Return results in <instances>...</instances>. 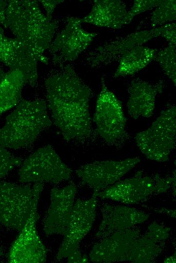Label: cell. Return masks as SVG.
<instances>
[{"instance_id":"obj_15","label":"cell","mask_w":176,"mask_h":263,"mask_svg":"<svg viewBox=\"0 0 176 263\" xmlns=\"http://www.w3.org/2000/svg\"><path fill=\"white\" fill-rule=\"evenodd\" d=\"M76 192L73 183L51 190L50 204L43 221L46 236L64 235L70 221Z\"/></svg>"},{"instance_id":"obj_27","label":"cell","mask_w":176,"mask_h":263,"mask_svg":"<svg viewBox=\"0 0 176 263\" xmlns=\"http://www.w3.org/2000/svg\"><path fill=\"white\" fill-rule=\"evenodd\" d=\"M159 36L164 38L168 45L176 46V24L175 23H167L157 27Z\"/></svg>"},{"instance_id":"obj_1","label":"cell","mask_w":176,"mask_h":263,"mask_svg":"<svg viewBox=\"0 0 176 263\" xmlns=\"http://www.w3.org/2000/svg\"><path fill=\"white\" fill-rule=\"evenodd\" d=\"M45 85L47 107L63 139L78 143L93 139L90 103L93 92L73 66L66 64L51 70Z\"/></svg>"},{"instance_id":"obj_30","label":"cell","mask_w":176,"mask_h":263,"mask_svg":"<svg viewBox=\"0 0 176 263\" xmlns=\"http://www.w3.org/2000/svg\"><path fill=\"white\" fill-rule=\"evenodd\" d=\"M5 75V73L4 72L3 69H2V68L1 67V66L0 65V82L3 79Z\"/></svg>"},{"instance_id":"obj_4","label":"cell","mask_w":176,"mask_h":263,"mask_svg":"<svg viewBox=\"0 0 176 263\" xmlns=\"http://www.w3.org/2000/svg\"><path fill=\"white\" fill-rule=\"evenodd\" d=\"M43 184L20 186L0 181V222L20 232L38 204Z\"/></svg>"},{"instance_id":"obj_7","label":"cell","mask_w":176,"mask_h":263,"mask_svg":"<svg viewBox=\"0 0 176 263\" xmlns=\"http://www.w3.org/2000/svg\"><path fill=\"white\" fill-rule=\"evenodd\" d=\"M72 172L54 148L48 145L38 149L23 161L18 171V179L22 183L58 184L68 180Z\"/></svg>"},{"instance_id":"obj_11","label":"cell","mask_w":176,"mask_h":263,"mask_svg":"<svg viewBox=\"0 0 176 263\" xmlns=\"http://www.w3.org/2000/svg\"><path fill=\"white\" fill-rule=\"evenodd\" d=\"M141 161L138 157L119 160L96 161L80 166L76 173L80 183L94 193L102 191L119 180Z\"/></svg>"},{"instance_id":"obj_14","label":"cell","mask_w":176,"mask_h":263,"mask_svg":"<svg viewBox=\"0 0 176 263\" xmlns=\"http://www.w3.org/2000/svg\"><path fill=\"white\" fill-rule=\"evenodd\" d=\"M0 62L11 70L21 72L25 76L27 84L32 87L37 86L38 61L36 58L20 40L6 36L1 27Z\"/></svg>"},{"instance_id":"obj_9","label":"cell","mask_w":176,"mask_h":263,"mask_svg":"<svg viewBox=\"0 0 176 263\" xmlns=\"http://www.w3.org/2000/svg\"><path fill=\"white\" fill-rule=\"evenodd\" d=\"M93 121L97 134L108 144L117 145L125 139L126 119L121 103L108 89L104 76L101 78Z\"/></svg>"},{"instance_id":"obj_20","label":"cell","mask_w":176,"mask_h":263,"mask_svg":"<svg viewBox=\"0 0 176 263\" xmlns=\"http://www.w3.org/2000/svg\"><path fill=\"white\" fill-rule=\"evenodd\" d=\"M158 50L147 47H137L123 55L113 77L132 75L155 60Z\"/></svg>"},{"instance_id":"obj_19","label":"cell","mask_w":176,"mask_h":263,"mask_svg":"<svg viewBox=\"0 0 176 263\" xmlns=\"http://www.w3.org/2000/svg\"><path fill=\"white\" fill-rule=\"evenodd\" d=\"M127 13L126 5L121 1L95 0L91 12L80 21L99 27L119 29L126 25Z\"/></svg>"},{"instance_id":"obj_6","label":"cell","mask_w":176,"mask_h":263,"mask_svg":"<svg viewBox=\"0 0 176 263\" xmlns=\"http://www.w3.org/2000/svg\"><path fill=\"white\" fill-rule=\"evenodd\" d=\"M96 194L87 199H78L74 202L67 228L56 255V260L66 258L68 262H87L81 253L79 243L92 228L96 217Z\"/></svg>"},{"instance_id":"obj_24","label":"cell","mask_w":176,"mask_h":263,"mask_svg":"<svg viewBox=\"0 0 176 263\" xmlns=\"http://www.w3.org/2000/svg\"><path fill=\"white\" fill-rule=\"evenodd\" d=\"M176 46H170L158 51L155 58L163 71L176 85Z\"/></svg>"},{"instance_id":"obj_21","label":"cell","mask_w":176,"mask_h":263,"mask_svg":"<svg viewBox=\"0 0 176 263\" xmlns=\"http://www.w3.org/2000/svg\"><path fill=\"white\" fill-rule=\"evenodd\" d=\"M26 84L25 76L21 72L10 70L5 73L0 82V116L19 103Z\"/></svg>"},{"instance_id":"obj_13","label":"cell","mask_w":176,"mask_h":263,"mask_svg":"<svg viewBox=\"0 0 176 263\" xmlns=\"http://www.w3.org/2000/svg\"><path fill=\"white\" fill-rule=\"evenodd\" d=\"M37 205L33 207L30 217L10 247L9 262L41 263L46 261V248L36 230L39 218Z\"/></svg>"},{"instance_id":"obj_5","label":"cell","mask_w":176,"mask_h":263,"mask_svg":"<svg viewBox=\"0 0 176 263\" xmlns=\"http://www.w3.org/2000/svg\"><path fill=\"white\" fill-rule=\"evenodd\" d=\"M175 117L173 105L162 111L149 128L136 135L137 145L148 159L158 162L169 159L175 146Z\"/></svg>"},{"instance_id":"obj_31","label":"cell","mask_w":176,"mask_h":263,"mask_svg":"<svg viewBox=\"0 0 176 263\" xmlns=\"http://www.w3.org/2000/svg\"><path fill=\"white\" fill-rule=\"evenodd\" d=\"M3 254V251H2L1 249L0 248V256H2Z\"/></svg>"},{"instance_id":"obj_2","label":"cell","mask_w":176,"mask_h":263,"mask_svg":"<svg viewBox=\"0 0 176 263\" xmlns=\"http://www.w3.org/2000/svg\"><path fill=\"white\" fill-rule=\"evenodd\" d=\"M6 16L7 27L15 38L31 51L38 62L48 64L45 52L53 40L59 22L44 14L37 1H8Z\"/></svg>"},{"instance_id":"obj_23","label":"cell","mask_w":176,"mask_h":263,"mask_svg":"<svg viewBox=\"0 0 176 263\" xmlns=\"http://www.w3.org/2000/svg\"><path fill=\"white\" fill-rule=\"evenodd\" d=\"M175 0H161L159 4L155 7L150 18V26L155 28L166 22L176 19Z\"/></svg>"},{"instance_id":"obj_17","label":"cell","mask_w":176,"mask_h":263,"mask_svg":"<svg viewBox=\"0 0 176 263\" xmlns=\"http://www.w3.org/2000/svg\"><path fill=\"white\" fill-rule=\"evenodd\" d=\"M165 86L163 79L151 82L139 78L133 79L127 89L129 97L127 108L130 116L135 119L151 117L153 114L156 97L162 92Z\"/></svg>"},{"instance_id":"obj_26","label":"cell","mask_w":176,"mask_h":263,"mask_svg":"<svg viewBox=\"0 0 176 263\" xmlns=\"http://www.w3.org/2000/svg\"><path fill=\"white\" fill-rule=\"evenodd\" d=\"M161 0H135L130 10L127 11L126 25L129 24L136 16L157 7Z\"/></svg>"},{"instance_id":"obj_8","label":"cell","mask_w":176,"mask_h":263,"mask_svg":"<svg viewBox=\"0 0 176 263\" xmlns=\"http://www.w3.org/2000/svg\"><path fill=\"white\" fill-rule=\"evenodd\" d=\"M175 180L173 176H145L142 171H138L134 177L119 180L103 191L95 193L102 199L135 204L144 201L154 194L166 192Z\"/></svg>"},{"instance_id":"obj_22","label":"cell","mask_w":176,"mask_h":263,"mask_svg":"<svg viewBox=\"0 0 176 263\" xmlns=\"http://www.w3.org/2000/svg\"><path fill=\"white\" fill-rule=\"evenodd\" d=\"M161 241L153 237L148 231L135 240L131 249L128 261L149 262L154 259L161 250Z\"/></svg>"},{"instance_id":"obj_12","label":"cell","mask_w":176,"mask_h":263,"mask_svg":"<svg viewBox=\"0 0 176 263\" xmlns=\"http://www.w3.org/2000/svg\"><path fill=\"white\" fill-rule=\"evenodd\" d=\"M159 36L157 27L149 30L136 31L105 42L89 52L86 63L94 68L108 66L119 61L120 58L133 49Z\"/></svg>"},{"instance_id":"obj_3","label":"cell","mask_w":176,"mask_h":263,"mask_svg":"<svg viewBox=\"0 0 176 263\" xmlns=\"http://www.w3.org/2000/svg\"><path fill=\"white\" fill-rule=\"evenodd\" d=\"M52 124L45 101L22 99L0 128V145L13 149L30 146Z\"/></svg>"},{"instance_id":"obj_16","label":"cell","mask_w":176,"mask_h":263,"mask_svg":"<svg viewBox=\"0 0 176 263\" xmlns=\"http://www.w3.org/2000/svg\"><path fill=\"white\" fill-rule=\"evenodd\" d=\"M131 228L102 238L91 249L90 260L96 262L128 261L133 244L140 235L138 230Z\"/></svg>"},{"instance_id":"obj_10","label":"cell","mask_w":176,"mask_h":263,"mask_svg":"<svg viewBox=\"0 0 176 263\" xmlns=\"http://www.w3.org/2000/svg\"><path fill=\"white\" fill-rule=\"evenodd\" d=\"M81 24L80 18L68 17L64 28L53 40L49 50L52 62L55 66L74 61L98 35L84 30Z\"/></svg>"},{"instance_id":"obj_18","label":"cell","mask_w":176,"mask_h":263,"mask_svg":"<svg viewBox=\"0 0 176 263\" xmlns=\"http://www.w3.org/2000/svg\"><path fill=\"white\" fill-rule=\"evenodd\" d=\"M103 218L96 233L102 238L113 233L131 228L146 221L149 215L136 208L106 205L102 208Z\"/></svg>"},{"instance_id":"obj_28","label":"cell","mask_w":176,"mask_h":263,"mask_svg":"<svg viewBox=\"0 0 176 263\" xmlns=\"http://www.w3.org/2000/svg\"><path fill=\"white\" fill-rule=\"evenodd\" d=\"M43 7L46 15L50 19H52L53 13L56 7L64 2L63 0H41L38 1Z\"/></svg>"},{"instance_id":"obj_29","label":"cell","mask_w":176,"mask_h":263,"mask_svg":"<svg viewBox=\"0 0 176 263\" xmlns=\"http://www.w3.org/2000/svg\"><path fill=\"white\" fill-rule=\"evenodd\" d=\"M7 4L8 1L0 0V24L5 28H8L6 16Z\"/></svg>"},{"instance_id":"obj_25","label":"cell","mask_w":176,"mask_h":263,"mask_svg":"<svg viewBox=\"0 0 176 263\" xmlns=\"http://www.w3.org/2000/svg\"><path fill=\"white\" fill-rule=\"evenodd\" d=\"M22 162L21 158L15 156L0 145V180L20 166Z\"/></svg>"}]
</instances>
